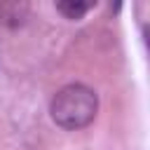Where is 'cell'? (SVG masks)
Listing matches in <instances>:
<instances>
[{"label": "cell", "instance_id": "1", "mask_svg": "<svg viewBox=\"0 0 150 150\" xmlns=\"http://www.w3.org/2000/svg\"><path fill=\"white\" fill-rule=\"evenodd\" d=\"M52 117L63 129H82L87 127L98 110V98L94 89L84 84H68L59 89V94L52 101Z\"/></svg>", "mask_w": 150, "mask_h": 150}, {"label": "cell", "instance_id": "2", "mask_svg": "<svg viewBox=\"0 0 150 150\" xmlns=\"http://www.w3.org/2000/svg\"><path fill=\"white\" fill-rule=\"evenodd\" d=\"M94 7V2H80V0H66V2H56V9L68 16V19H82L89 9Z\"/></svg>", "mask_w": 150, "mask_h": 150}]
</instances>
